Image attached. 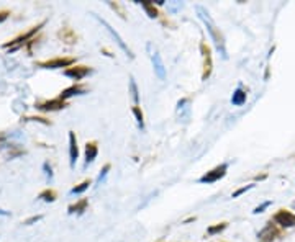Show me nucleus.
Here are the masks:
<instances>
[{
    "label": "nucleus",
    "instance_id": "obj_13",
    "mask_svg": "<svg viewBox=\"0 0 295 242\" xmlns=\"http://www.w3.org/2000/svg\"><path fill=\"white\" fill-rule=\"evenodd\" d=\"M130 92H131V98H133L135 105H138L140 102V95H138V87H136V82L133 77H130Z\"/></svg>",
    "mask_w": 295,
    "mask_h": 242
},
{
    "label": "nucleus",
    "instance_id": "obj_21",
    "mask_svg": "<svg viewBox=\"0 0 295 242\" xmlns=\"http://www.w3.org/2000/svg\"><path fill=\"white\" fill-rule=\"evenodd\" d=\"M251 188H254V185H248V187H243V188H240V190H236V192L233 193V198H238L240 195L246 193L248 190H251Z\"/></svg>",
    "mask_w": 295,
    "mask_h": 242
},
{
    "label": "nucleus",
    "instance_id": "obj_25",
    "mask_svg": "<svg viewBox=\"0 0 295 242\" xmlns=\"http://www.w3.org/2000/svg\"><path fill=\"white\" fill-rule=\"evenodd\" d=\"M181 7H182V4H181V2H177L175 5H169V10H170V12H175L177 9H181Z\"/></svg>",
    "mask_w": 295,
    "mask_h": 242
},
{
    "label": "nucleus",
    "instance_id": "obj_7",
    "mask_svg": "<svg viewBox=\"0 0 295 242\" xmlns=\"http://www.w3.org/2000/svg\"><path fill=\"white\" fill-rule=\"evenodd\" d=\"M69 157H71V167L76 166V160L79 157V149H77V139H76V134L69 133Z\"/></svg>",
    "mask_w": 295,
    "mask_h": 242
},
{
    "label": "nucleus",
    "instance_id": "obj_14",
    "mask_svg": "<svg viewBox=\"0 0 295 242\" xmlns=\"http://www.w3.org/2000/svg\"><path fill=\"white\" fill-rule=\"evenodd\" d=\"M82 89H79V87H71V89H68V90H64L63 94H61V100L63 98H69V97H72V95H79V94H82Z\"/></svg>",
    "mask_w": 295,
    "mask_h": 242
},
{
    "label": "nucleus",
    "instance_id": "obj_19",
    "mask_svg": "<svg viewBox=\"0 0 295 242\" xmlns=\"http://www.w3.org/2000/svg\"><path fill=\"white\" fill-rule=\"evenodd\" d=\"M89 185H90V183H89V182H84V183H81V185H79V187H76V188H72V190H71V193H72V195L82 193V192H85V190H87V188H89Z\"/></svg>",
    "mask_w": 295,
    "mask_h": 242
},
{
    "label": "nucleus",
    "instance_id": "obj_15",
    "mask_svg": "<svg viewBox=\"0 0 295 242\" xmlns=\"http://www.w3.org/2000/svg\"><path fill=\"white\" fill-rule=\"evenodd\" d=\"M61 107H64V103H61V98H59V100L44 103L43 107H39V108H41V110H56V108H61Z\"/></svg>",
    "mask_w": 295,
    "mask_h": 242
},
{
    "label": "nucleus",
    "instance_id": "obj_22",
    "mask_svg": "<svg viewBox=\"0 0 295 242\" xmlns=\"http://www.w3.org/2000/svg\"><path fill=\"white\" fill-rule=\"evenodd\" d=\"M267 206H271V201H264V203H262L261 206H258V208H256L253 213H254V214H259V213H262V211H264V209H266Z\"/></svg>",
    "mask_w": 295,
    "mask_h": 242
},
{
    "label": "nucleus",
    "instance_id": "obj_24",
    "mask_svg": "<svg viewBox=\"0 0 295 242\" xmlns=\"http://www.w3.org/2000/svg\"><path fill=\"white\" fill-rule=\"evenodd\" d=\"M39 198H43L46 201H52V200H54V193H52V192H44V193H41Z\"/></svg>",
    "mask_w": 295,
    "mask_h": 242
},
{
    "label": "nucleus",
    "instance_id": "obj_12",
    "mask_svg": "<svg viewBox=\"0 0 295 242\" xmlns=\"http://www.w3.org/2000/svg\"><path fill=\"white\" fill-rule=\"evenodd\" d=\"M69 64H72V59H56V61H49L43 65L48 69H57V67H64V65H69Z\"/></svg>",
    "mask_w": 295,
    "mask_h": 242
},
{
    "label": "nucleus",
    "instance_id": "obj_16",
    "mask_svg": "<svg viewBox=\"0 0 295 242\" xmlns=\"http://www.w3.org/2000/svg\"><path fill=\"white\" fill-rule=\"evenodd\" d=\"M133 115L136 116L138 128H140V129H143V128H144V120H143V113H141V110L138 108V107H133Z\"/></svg>",
    "mask_w": 295,
    "mask_h": 242
},
{
    "label": "nucleus",
    "instance_id": "obj_3",
    "mask_svg": "<svg viewBox=\"0 0 295 242\" xmlns=\"http://www.w3.org/2000/svg\"><path fill=\"white\" fill-rule=\"evenodd\" d=\"M226 170H228V164H221V166L218 167H215L213 170H210V172H207L203 177H200V183H213L216 180H220L225 177L226 174Z\"/></svg>",
    "mask_w": 295,
    "mask_h": 242
},
{
    "label": "nucleus",
    "instance_id": "obj_11",
    "mask_svg": "<svg viewBox=\"0 0 295 242\" xmlns=\"http://www.w3.org/2000/svg\"><path fill=\"white\" fill-rule=\"evenodd\" d=\"M245 102H246V92L241 87H238L231 97V103L234 105V107H241V105H245Z\"/></svg>",
    "mask_w": 295,
    "mask_h": 242
},
{
    "label": "nucleus",
    "instance_id": "obj_8",
    "mask_svg": "<svg viewBox=\"0 0 295 242\" xmlns=\"http://www.w3.org/2000/svg\"><path fill=\"white\" fill-rule=\"evenodd\" d=\"M274 235H277V231H275L272 224H267V226L258 234V237H259V242H271V240L274 239Z\"/></svg>",
    "mask_w": 295,
    "mask_h": 242
},
{
    "label": "nucleus",
    "instance_id": "obj_20",
    "mask_svg": "<svg viewBox=\"0 0 295 242\" xmlns=\"http://www.w3.org/2000/svg\"><path fill=\"white\" fill-rule=\"evenodd\" d=\"M85 205H87V201H85V200H82L81 203H79V205H76V206H71V208H69V211H71V213H76V211H77V213H81L82 209L85 208Z\"/></svg>",
    "mask_w": 295,
    "mask_h": 242
},
{
    "label": "nucleus",
    "instance_id": "obj_23",
    "mask_svg": "<svg viewBox=\"0 0 295 242\" xmlns=\"http://www.w3.org/2000/svg\"><path fill=\"white\" fill-rule=\"evenodd\" d=\"M226 227V224H218V226H215V227H208V234H215V232H220L223 231V229Z\"/></svg>",
    "mask_w": 295,
    "mask_h": 242
},
{
    "label": "nucleus",
    "instance_id": "obj_1",
    "mask_svg": "<svg viewBox=\"0 0 295 242\" xmlns=\"http://www.w3.org/2000/svg\"><path fill=\"white\" fill-rule=\"evenodd\" d=\"M195 9H197V13H199V18L202 20L203 23H205L207 31L210 33V38L213 39V43H215V46H216V51L220 52L223 59H226L228 54H226V48H225V39H223L220 30L216 28V25H215V22L212 20V17L208 15V12H207L205 9H203L202 5H197Z\"/></svg>",
    "mask_w": 295,
    "mask_h": 242
},
{
    "label": "nucleus",
    "instance_id": "obj_9",
    "mask_svg": "<svg viewBox=\"0 0 295 242\" xmlns=\"http://www.w3.org/2000/svg\"><path fill=\"white\" fill-rule=\"evenodd\" d=\"M89 72L90 70L87 67H71V69L66 70L64 74L68 75V77H71V78H74V80H81V78L87 75Z\"/></svg>",
    "mask_w": 295,
    "mask_h": 242
},
{
    "label": "nucleus",
    "instance_id": "obj_18",
    "mask_svg": "<svg viewBox=\"0 0 295 242\" xmlns=\"http://www.w3.org/2000/svg\"><path fill=\"white\" fill-rule=\"evenodd\" d=\"M138 4H141V5L144 7V10H146V12H148V15H149L151 18H156V17H157V13H156V10L153 9V7H151V5H153V4H151V2H138Z\"/></svg>",
    "mask_w": 295,
    "mask_h": 242
},
{
    "label": "nucleus",
    "instance_id": "obj_6",
    "mask_svg": "<svg viewBox=\"0 0 295 242\" xmlns=\"http://www.w3.org/2000/svg\"><path fill=\"white\" fill-rule=\"evenodd\" d=\"M274 221L277 222V224L284 226V227H292V226H295V214L282 209V211H279L277 214L274 216Z\"/></svg>",
    "mask_w": 295,
    "mask_h": 242
},
{
    "label": "nucleus",
    "instance_id": "obj_2",
    "mask_svg": "<svg viewBox=\"0 0 295 242\" xmlns=\"http://www.w3.org/2000/svg\"><path fill=\"white\" fill-rule=\"evenodd\" d=\"M92 17H94V18L97 20V22H98V23H100V25L103 26V28H105V30H107V31L110 33V36L115 39V43H116L118 46H120V48H122V51H123V52H127V56H128L130 59H133V54H131V51H130V48H128V46H127V43H125V41H123V38H122L120 35H118V33H116V31H115L113 28H111V26H110V25H108L107 22H105V20H103V18H100V17H98V15H95V13H92Z\"/></svg>",
    "mask_w": 295,
    "mask_h": 242
},
{
    "label": "nucleus",
    "instance_id": "obj_10",
    "mask_svg": "<svg viewBox=\"0 0 295 242\" xmlns=\"http://www.w3.org/2000/svg\"><path fill=\"white\" fill-rule=\"evenodd\" d=\"M98 154V149L94 142H89L87 147H85V166H89V164H92L95 160V157Z\"/></svg>",
    "mask_w": 295,
    "mask_h": 242
},
{
    "label": "nucleus",
    "instance_id": "obj_5",
    "mask_svg": "<svg viewBox=\"0 0 295 242\" xmlns=\"http://www.w3.org/2000/svg\"><path fill=\"white\" fill-rule=\"evenodd\" d=\"M177 116H179V121L189 123V120H190V102L187 100V98H182V100L177 102Z\"/></svg>",
    "mask_w": 295,
    "mask_h": 242
},
{
    "label": "nucleus",
    "instance_id": "obj_26",
    "mask_svg": "<svg viewBox=\"0 0 295 242\" xmlns=\"http://www.w3.org/2000/svg\"><path fill=\"white\" fill-rule=\"evenodd\" d=\"M5 18H7V13H0V23H2Z\"/></svg>",
    "mask_w": 295,
    "mask_h": 242
},
{
    "label": "nucleus",
    "instance_id": "obj_4",
    "mask_svg": "<svg viewBox=\"0 0 295 242\" xmlns=\"http://www.w3.org/2000/svg\"><path fill=\"white\" fill-rule=\"evenodd\" d=\"M151 61H153V69H154V74L164 80L166 78V67H164V62H162V57L157 51H153L151 52Z\"/></svg>",
    "mask_w": 295,
    "mask_h": 242
},
{
    "label": "nucleus",
    "instance_id": "obj_17",
    "mask_svg": "<svg viewBox=\"0 0 295 242\" xmlns=\"http://www.w3.org/2000/svg\"><path fill=\"white\" fill-rule=\"evenodd\" d=\"M108 170H110V166H105L102 169V172L98 174V179H97V185H102V183L107 180V175H108Z\"/></svg>",
    "mask_w": 295,
    "mask_h": 242
}]
</instances>
